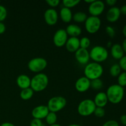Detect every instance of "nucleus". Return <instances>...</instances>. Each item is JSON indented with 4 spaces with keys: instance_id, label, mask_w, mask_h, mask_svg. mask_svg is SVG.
<instances>
[{
    "instance_id": "f03ea898",
    "label": "nucleus",
    "mask_w": 126,
    "mask_h": 126,
    "mask_svg": "<svg viewBox=\"0 0 126 126\" xmlns=\"http://www.w3.org/2000/svg\"><path fill=\"white\" fill-rule=\"evenodd\" d=\"M84 73L85 77L91 81L95 79H99L103 73V68L98 63H89L85 66Z\"/></svg>"
},
{
    "instance_id": "f8f14e48",
    "label": "nucleus",
    "mask_w": 126,
    "mask_h": 126,
    "mask_svg": "<svg viewBox=\"0 0 126 126\" xmlns=\"http://www.w3.org/2000/svg\"><path fill=\"white\" fill-rule=\"evenodd\" d=\"M49 112L50 111L47 106L39 105L33 108L32 111V115L34 119L42 120L43 119H45Z\"/></svg>"
},
{
    "instance_id": "473e14b6",
    "label": "nucleus",
    "mask_w": 126,
    "mask_h": 126,
    "mask_svg": "<svg viewBox=\"0 0 126 126\" xmlns=\"http://www.w3.org/2000/svg\"><path fill=\"white\" fill-rule=\"evenodd\" d=\"M119 65L120 66L121 70H124L125 72H126V55H124L123 57L119 60Z\"/></svg>"
},
{
    "instance_id": "f257e3e1",
    "label": "nucleus",
    "mask_w": 126,
    "mask_h": 126,
    "mask_svg": "<svg viewBox=\"0 0 126 126\" xmlns=\"http://www.w3.org/2000/svg\"><path fill=\"white\" fill-rule=\"evenodd\" d=\"M106 94L108 102L113 104H118L124 98V89L118 84L111 85L107 89Z\"/></svg>"
},
{
    "instance_id": "6e6552de",
    "label": "nucleus",
    "mask_w": 126,
    "mask_h": 126,
    "mask_svg": "<svg viewBox=\"0 0 126 126\" xmlns=\"http://www.w3.org/2000/svg\"><path fill=\"white\" fill-rule=\"evenodd\" d=\"M101 27V20L98 17L90 16L85 22L86 30L91 34H94L99 30Z\"/></svg>"
},
{
    "instance_id": "c756f323",
    "label": "nucleus",
    "mask_w": 126,
    "mask_h": 126,
    "mask_svg": "<svg viewBox=\"0 0 126 126\" xmlns=\"http://www.w3.org/2000/svg\"><path fill=\"white\" fill-rule=\"evenodd\" d=\"M94 114H95L96 117L97 118H103L105 114V110L103 108H100V107H96L95 109Z\"/></svg>"
},
{
    "instance_id": "423d86ee",
    "label": "nucleus",
    "mask_w": 126,
    "mask_h": 126,
    "mask_svg": "<svg viewBox=\"0 0 126 126\" xmlns=\"http://www.w3.org/2000/svg\"><path fill=\"white\" fill-rule=\"evenodd\" d=\"M66 105V100L61 96L52 97L47 102V107L49 111L55 113L63 109Z\"/></svg>"
},
{
    "instance_id": "49530a36",
    "label": "nucleus",
    "mask_w": 126,
    "mask_h": 126,
    "mask_svg": "<svg viewBox=\"0 0 126 126\" xmlns=\"http://www.w3.org/2000/svg\"><path fill=\"white\" fill-rule=\"evenodd\" d=\"M62 126L61 125H60V124H53V125H51V126Z\"/></svg>"
},
{
    "instance_id": "c9c22d12",
    "label": "nucleus",
    "mask_w": 126,
    "mask_h": 126,
    "mask_svg": "<svg viewBox=\"0 0 126 126\" xmlns=\"http://www.w3.org/2000/svg\"><path fill=\"white\" fill-rule=\"evenodd\" d=\"M102 126H119V123L115 120H109L105 122Z\"/></svg>"
},
{
    "instance_id": "ddd939ff",
    "label": "nucleus",
    "mask_w": 126,
    "mask_h": 126,
    "mask_svg": "<svg viewBox=\"0 0 126 126\" xmlns=\"http://www.w3.org/2000/svg\"><path fill=\"white\" fill-rule=\"evenodd\" d=\"M75 56L76 61L81 65H86L89 61L90 55L87 49L79 48L75 52Z\"/></svg>"
},
{
    "instance_id": "cd10ccee",
    "label": "nucleus",
    "mask_w": 126,
    "mask_h": 126,
    "mask_svg": "<svg viewBox=\"0 0 126 126\" xmlns=\"http://www.w3.org/2000/svg\"><path fill=\"white\" fill-rule=\"evenodd\" d=\"M80 43V48L84 49H87V48L91 45V41L89 38L87 37H83L79 39Z\"/></svg>"
},
{
    "instance_id": "4c0bfd02",
    "label": "nucleus",
    "mask_w": 126,
    "mask_h": 126,
    "mask_svg": "<svg viewBox=\"0 0 126 126\" xmlns=\"http://www.w3.org/2000/svg\"><path fill=\"white\" fill-rule=\"evenodd\" d=\"M6 31V26L3 22H0V34H3Z\"/></svg>"
},
{
    "instance_id": "2f4dec72",
    "label": "nucleus",
    "mask_w": 126,
    "mask_h": 126,
    "mask_svg": "<svg viewBox=\"0 0 126 126\" xmlns=\"http://www.w3.org/2000/svg\"><path fill=\"white\" fill-rule=\"evenodd\" d=\"M105 31L107 34L109 36L110 38H113L115 36L116 32L114 28H113L111 26H107L105 28Z\"/></svg>"
},
{
    "instance_id": "f3484780",
    "label": "nucleus",
    "mask_w": 126,
    "mask_h": 126,
    "mask_svg": "<svg viewBox=\"0 0 126 126\" xmlns=\"http://www.w3.org/2000/svg\"><path fill=\"white\" fill-rule=\"evenodd\" d=\"M94 102L96 107L103 108V107H105L108 102V98H107L105 92H98L95 97Z\"/></svg>"
},
{
    "instance_id": "4be33fe9",
    "label": "nucleus",
    "mask_w": 126,
    "mask_h": 126,
    "mask_svg": "<svg viewBox=\"0 0 126 126\" xmlns=\"http://www.w3.org/2000/svg\"><path fill=\"white\" fill-rule=\"evenodd\" d=\"M33 94H34V91L31 89V87H28L21 91L20 97L23 100H28L32 98Z\"/></svg>"
},
{
    "instance_id": "0eeeda50",
    "label": "nucleus",
    "mask_w": 126,
    "mask_h": 126,
    "mask_svg": "<svg viewBox=\"0 0 126 126\" xmlns=\"http://www.w3.org/2000/svg\"><path fill=\"white\" fill-rule=\"evenodd\" d=\"M47 65V62L42 57H36L31 59L28 63V69L34 73H39L43 71Z\"/></svg>"
},
{
    "instance_id": "a878e982",
    "label": "nucleus",
    "mask_w": 126,
    "mask_h": 126,
    "mask_svg": "<svg viewBox=\"0 0 126 126\" xmlns=\"http://www.w3.org/2000/svg\"><path fill=\"white\" fill-rule=\"evenodd\" d=\"M103 87V82L100 79H95L91 81V87L95 91L101 89Z\"/></svg>"
},
{
    "instance_id": "a211bd4d",
    "label": "nucleus",
    "mask_w": 126,
    "mask_h": 126,
    "mask_svg": "<svg viewBox=\"0 0 126 126\" xmlns=\"http://www.w3.org/2000/svg\"><path fill=\"white\" fill-rule=\"evenodd\" d=\"M16 83L17 86L20 89H24L30 87L31 79L28 76L26 75H20L17 77L16 79Z\"/></svg>"
},
{
    "instance_id": "de8ad7c7",
    "label": "nucleus",
    "mask_w": 126,
    "mask_h": 126,
    "mask_svg": "<svg viewBox=\"0 0 126 126\" xmlns=\"http://www.w3.org/2000/svg\"><path fill=\"white\" fill-rule=\"evenodd\" d=\"M112 45H111V42H108V47H111Z\"/></svg>"
},
{
    "instance_id": "7c9ffc66",
    "label": "nucleus",
    "mask_w": 126,
    "mask_h": 126,
    "mask_svg": "<svg viewBox=\"0 0 126 126\" xmlns=\"http://www.w3.org/2000/svg\"><path fill=\"white\" fill-rule=\"evenodd\" d=\"M7 11L4 6L0 5V22H2L7 17Z\"/></svg>"
},
{
    "instance_id": "a18cd8bd",
    "label": "nucleus",
    "mask_w": 126,
    "mask_h": 126,
    "mask_svg": "<svg viewBox=\"0 0 126 126\" xmlns=\"http://www.w3.org/2000/svg\"><path fill=\"white\" fill-rule=\"evenodd\" d=\"M68 126H82L79 125V124H70V125H68Z\"/></svg>"
},
{
    "instance_id": "c85d7f7f",
    "label": "nucleus",
    "mask_w": 126,
    "mask_h": 126,
    "mask_svg": "<svg viewBox=\"0 0 126 126\" xmlns=\"http://www.w3.org/2000/svg\"><path fill=\"white\" fill-rule=\"evenodd\" d=\"M118 84L121 87H124L126 86V72L121 73L118 76Z\"/></svg>"
},
{
    "instance_id": "39448f33",
    "label": "nucleus",
    "mask_w": 126,
    "mask_h": 126,
    "mask_svg": "<svg viewBox=\"0 0 126 126\" xmlns=\"http://www.w3.org/2000/svg\"><path fill=\"white\" fill-rule=\"evenodd\" d=\"M96 106L94 100L85 99L81 101L78 106V112L82 116H89L94 114Z\"/></svg>"
},
{
    "instance_id": "7ed1b4c3",
    "label": "nucleus",
    "mask_w": 126,
    "mask_h": 126,
    "mask_svg": "<svg viewBox=\"0 0 126 126\" xmlns=\"http://www.w3.org/2000/svg\"><path fill=\"white\" fill-rule=\"evenodd\" d=\"M48 84V76L46 74L39 73L31 79L30 87L34 92H41L46 89Z\"/></svg>"
},
{
    "instance_id": "ea45409f",
    "label": "nucleus",
    "mask_w": 126,
    "mask_h": 126,
    "mask_svg": "<svg viewBox=\"0 0 126 126\" xmlns=\"http://www.w3.org/2000/svg\"><path fill=\"white\" fill-rule=\"evenodd\" d=\"M120 9V12L121 14L124 15V16H126V4L123 5Z\"/></svg>"
},
{
    "instance_id": "79ce46f5",
    "label": "nucleus",
    "mask_w": 126,
    "mask_h": 126,
    "mask_svg": "<svg viewBox=\"0 0 126 126\" xmlns=\"http://www.w3.org/2000/svg\"><path fill=\"white\" fill-rule=\"evenodd\" d=\"M0 126H16L14 124H13L12 123H4L2 124H1Z\"/></svg>"
},
{
    "instance_id": "6ab92c4d",
    "label": "nucleus",
    "mask_w": 126,
    "mask_h": 126,
    "mask_svg": "<svg viewBox=\"0 0 126 126\" xmlns=\"http://www.w3.org/2000/svg\"><path fill=\"white\" fill-rule=\"evenodd\" d=\"M111 55L113 59L120 60L124 56V52L121 45L119 44H114L111 47Z\"/></svg>"
},
{
    "instance_id": "393cba45",
    "label": "nucleus",
    "mask_w": 126,
    "mask_h": 126,
    "mask_svg": "<svg viewBox=\"0 0 126 126\" xmlns=\"http://www.w3.org/2000/svg\"><path fill=\"white\" fill-rule=\"evenodd\" d=\"M46 122L49 126L53 125L54 124H56L57 121V116L56 113H53V112H49L47 116L45 118Z\"/></svg>"
},
{
    "instance_id": "412c9836",
    "label": "nucleus",
    "mask_w": 126,
    "mask_h": 126,
    "mask_svg": "<svg viewBox=\"0 0 126 126\" xmlns=\"http://www.w3.org/2000/svg\"><path fill=\"white\" fill-rule=\"evenodd\" d=\"M61 20L65 23H69L73 19V14L71 9L66 7H62L60 11Z\"/></svg>"
},
{
    "instance_id": "f704fd0d",
    "label": "nucleus",
    "mask_w": 126,
    "mask_h": 126,
    "mask_svg": "<svg viewBox=\"0 0 126 126\" xmlns=\"http://www.w3.org/2000/svg\"><path fill=\"white\" fill-rule=\"evenodd\" d=\"M30 126H44V125L41 120L33 118L30 123Z\"/></svg>"
},
{
    "instance_id": "9b49d317",
    "label": "nucleus",
    "mask_w": 126,
    "mask_h": 126,
    "mask_svg": "<svg viewBox=\"0 0 126 126\" xmlns=\"http://www.w3.org/2000/svg\"><path fill=\"white\" fill-rule=\"evenodd\" d=\"M44 18L45 22L48 25H55L58 21V13L55 9L53 8H50L45 11L44 14Z\"/></svg>"
},
{
    "instance_id": "72a5a7b5",
    "label": "nucleus",
    "mask_w": 126,
    "mask_h": 126,
    "mask_svg": "<svg viewBox=\"0 0 126 126\" xmlns=\"http://www.w3.org/2000/svg\"><path fill=\"white\" fill-rule=\"evenodd\" d=\"M46 2L51 7H55L59 6L60 1V0H46Z\"/></svg>"
},
{
    "instance_id": "aec40b11",
    "label": "nucleus",
    "mask_w": 126,
    "mask_h": 126,
    "mask_svg": "<svg viewBox=\"0 0 126 126\" xmlns=\"http://www.w3.org/2000/svg\"><path fill=\"white\" fill-rule=\"evenodd\" d=\"M65 31L68 35L70 36L71 37H76V38H78V36H79L82 33L81 28L77 25L74 24L69 25L68 26H67Z\"/></svg>"
},
{
    "instance_id": "1a4fd4ad",
    "label": "nucleus",
    "mask_w": 126,
    "mask_h": 126,
    "mask_svg": "<svg viewBox=\"0 0 126 126\" xmlns=\"http://www.w3.org/2000/svg\"><path fill=\"white\" fill-rule=\"evenodd\" d=\"M68 40V34L64 29H59L57 31L53 37V42L55 46L58 47L65 46Z\"/></svg>"
},
{
    "instance_id": "20e7f679",
    "label": "nucleus",
    "mask_w": 126,
    "mask_h": 126,
    "mask_svg": "<svg viewBox=\"0 0 126 126\" xmlns=\"http://www.w3.org/2000/svg\"><path fill=\"white\" fill-rule=\"evenodd\" d=\"M90 59H92L94 62L100 63L105 61L108 57V50L105 47L101 46H94L89 52Z\"/></svg>"
},
{
    "instance_id": "c03bdc74",
    "label": "nucleus",
    "mask_w": 126,
    "mask_h": 126,
    "mask_svg": "<svg viewBox=\"0 0 126 126\" xmlns=\"http://www.w3.org/2000/svg\"><path fill=\"white\" fill-rule=\"evenodd\" d=\"M94 1V0H85V2L87 4H91V3H92Z\"/></svg>"
},
{
    "instance_id": "37998d69",
    "label": "nucleus",
    "mask_w": 126,
    "mask_h": 126,
    "mask_svg": "<svg viewBox=\"0 0 126 126\" xmlns=\"http://www.w3.org/2000/svg\"><path fill=\"white\" fill-rule=\"evenodd\" d=\"M123 34H124V36L126 38V24L124 25V28H123Z\"/></svg>"
},
{
    "instance_id": "2eb2a0df",
    "label": "nucleus",
    "mask_w": 126,
    "mask_h": 126,
    "mask_svg": "<svg viewBox=\"0 0 126 126\" xmlns=\"http://www.w3.org/2000/svg\"><path fill=\"white\" fill-rule=\"evenodd\" d=\"M121 14L120 12V9L116 6H113L107 11L106 18L109 22L114 23L119 20Z\"/></svg>"
},
{
    "instance_id": "9d476101",
    "label": "nucleus",
    "mask_w": 126,
    "mask_h": 126,
    "mask_svg": "<svg viewBox=\"0 0 126 126\" xmlns=\"http://www.w3.org/2000/svg\"><path fill=\"white\" fill-rule=\"evenodd\" d=\"M105 3L102 1L94 0L89 6V12L91 16L98 17L105 10Z\"/></svg>"
},
{
    "instance_id": "5701e85b",
    "label": "nucleus",
    "mask_w": 126,
    "mask_h": 126,
    "mask_svg": "<svg viewBox=\"0 0 126 126\" xmlns=\"http://www.w3.org/2000/svg\"><path fill=\"white\" fill-rule=\"evenodd\" d=\"M87 18V14L83 12H78L73 15V19L78 23H82L86 22Z\"/></svg>"
},
{
    "instance_id": "a19ab883",
    "label": "nucleus",
    "mask_w": 126,
    "mask_h": 126,
    "mask_svg": "<svg viewBox=\"0 0 126 126\" xmlns=\"http://www.w3.org/2000/svg\"><path fill=\"white\" fill-rule=\"evenodd\" d=\"M121 46L122 47H123V50H124V53H126V38L124 39V41H123Z\"/></svg>"
},
{
    "instance_id": "58836bf2",
    "label": "nucleus",
    "mask_w": 126,
    "mask_h": 126,
    "mask_svg": "<svg viewBox=\"0 0 126 126\" xmlns=\"http://www.w3.org/2000/svg\"><path fill=\"white\" fill-rule=\"evenodd\" d=\"M120 122L123 125L126 126V114H123L120 117Z\"/></svg>"
},
{
    "instance_id": "dca6fc26",
    "label": "nucleus",
    "mask_w": 126,
    "mask_h": 126,
    "mask_svg": "<svg viewBox=\"0 0 126 126\" xmlns=\"http://www.w3.org/2000/svg\"><path fill=\"white\" fill-rule=\"evenodd\" d=\"M66 50L70 52H76L80 48L79 39L76 37H70L65 44Z\"/></svg>"
},
{
    "instance_id": "b1692460",
    "label": "nucleus",
    "mask_w": 126,
    "mask_h": 126,
    "mask_svg": "<svg viewBox=\"0 0 126 126\" xmlns=\"http://www.w3.org/2000/svg\"><path fill=\"white\" fill-rule=\"evenodd\" d=\"M121 73V68L119 64L114 63L110 68V74L113 77H118Z\"/></svg>"
},
{
    "instance_id": "e433bc0d",
    "label": "nucleus",
    "mask_w": 126,
    "mask_h": 126,
    "mask_svg": "<svg viewBox=\"0 0 126 126\" xmlns=\"http://www.w3.org/2000/svg\"><path fill=\"white\" fill-rule=\"evenodd\" d=\"M116 0H107V1H106V3H107L109 6H111V7L114 6V5L116 4Z\"/></svg>"
},
{
    "instance_id": "bb28decb",
    "label": "nucleus",
    "mask_w": 126,
    "mask_h": 126,
    "mask_svg": "<svg viewBox=\"0 0 126 126\" xmlns=\"http://www.w3.org/2000/svg\"><path fill=\"white\" fill-rule=\"evenodd\" d=\"M81 2L80 0H63L62 2L64 7L66 8L70 9L71 7H74L78 5V4Z\"/></svg>"
},
{
    "instance_id": "4468645a",
    "label": "nucleus",
    "mask_w": 126,
    "mask_h": 126,
    "mask_svg": "<svg viewBox=\"0 0 126 126\" xmlns=\"http://www.w3.org/2000/svg\"><path fill=\"white\" fill-rule=\"evenodd\" d=\"M91 87V80L85 76L78 79L75 82V89L79 92H84Z\"/></svg>"
}]
</instances>
